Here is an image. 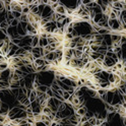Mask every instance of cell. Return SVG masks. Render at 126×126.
I'll return each mask as SVG.
<instances>
[{
	"instance_id": "obj_23",
	"label": "cell",
	"mask_w": 126,
	"mask_h": 126,
	"mask_svg": "<svg viewBox=\"0 0 126 126\" xmlns=\"http://www.w3.org/2000/svg\"><path fill=\"white\" fill-rule=\"evenodd\" d=\"M0 126H4V125H0Z\"/></svg>"
},
{
	"instance_id": "obj_7",
	"label": "cell",
	"mask_w": 126,
	"mask_h": 126,
	"mask_svg": "<svg viewBox=\"0 0 126 126\" xmlns=\"http://www.w3.org/2000/svg\"><path fill=\"white\" fill-rule=\"evenodd\" d=\"M42 113H43V114H45V115H48V116H49V115H51L53 112H52V110H51L49 107H48V106H45V107L42 109Z\"/></svg>"
},
{
	"instance_id": "obj_21",
	"label": "cell",
	"mask_w": 126,
	"mask_h": 126,
	"mask_svg": "<svg viewBox=\"0 0 126 126\" xmlns=\"http://www.w3.org/2000/svg\"><path fill=\"white\" fill-rule=\"evenodd\" d=\"M123 126H126V116L123 118Z\"/></svg>"
},
{
	"instance_id": "obj_2",
	"label": "cell",
	"mask_w": 126,
	"mask_h": 126,
	"mask_svg": "<svg viewBox=\"0 0 126 126\" xmlns=\"http://www.w3.org/2000/svg\"><path fill=\"white\" fill-rule=\"evenodd\" d=\"M55 13H58V14H60V15H66V12H67V8L64 6V5H62V4L59 3V5H58V7L55 9Z\"/></svg>"
},
{
	"instance_id": "obj_8",
	"label": "cell",
	"mask_w": 126,
	"mask_h": 126,
	"mask_svg": "<svg viewBox=\"0 0 126 126\" xmlns=\"http://www.w3.org/2000/svg\"><path fill=\"white\" fill-rule=\"evenodd\" d=\"M9 68V64H8V62H2L1 64H0V72L1 71H4V70H6Z\"/></svg>"
},
{
	"instance_id": "obj_12",
	"label": "cell",
	"mask_w": 126,
	"mask_h": 126,
	"mask_svg": "<svg viewBox=\"0 0 126 126\" xmlns=\"http://www.w3.org/2000/svg\"><path fill=\"white\" fill-rule=\"evenodd\" d=\"M107 91H108V90H104V89H99V90H97V94H98V96H99V98L100 97H102V96H104V95H106L107 94Z\"/></svg>"
},
{
	"instance_id": "obj_20",
	"label": "cell",
	"mask_w": 126,
	"mask_h": 126,
	"mask_svg": "<svg viewBox=\"0 0 126 126\" xmlns=\"http://www.w3.org/2000/svg\"><path fill=\"white\" fill-rule=\"evenodd\" d=\"M121 71H122L124 74H126V65H124V66H123V68H122V70H121Z\"/></svg>"
},
{
	"instance_id": "obj_6",
	"label": "cell",
	"mask_w": 126,
	"mask_h": 126,
	"mask_svg": "<svg viewBox=\"0 0 126 126\" xmlns=\"http://www.w3.org/2000/svg\"><path fill=\"white\" fill-rule=\"evenodd\" d=\"M39 40H40V36H34L33 37V41H32V47H37L39 46Z\"/></svg>"
},
{
	"instance_id": "obj_1",
	"label": "cell",
	"mask_w": 126,
	"mask_h": 126,
	"mask_svg": "<svg viewBox=\"0 0 126 126\" xmlns=\"http://www.w3.org/2000/svg\"><path fill=\"white\" fill-rule=\"evenodd\" d=\"M32 54L34 56V58L36 59H39V58H43L44 57V48H41V47H34L32 49Z\"/></svg>"
},
{
	"instance_id": "obj_5",
	"label": "cell",
	"mask_w": 126,
	"mask_h": 126,
	"mask_svg": "<svg viewBox=\"0 0 126 126\" xmlns=\"http://www.w3.org/2000/svg\"><path fill=\"white\" fill-rule=\"evenodd\" d=\"M48 40L46 38H41L40 37V40H39V47L41 48H45L46 46H48Z\"/></svg>"
},
{
	"instance_id": "obj_18",
	"label": "cell",
	"mask_w": 126,
	"mask_h": 126,
	"mask_svg": "<svg viewBox=\"0 0 126 126\" xmlns=\"http://www.w3.org/2000/svg\"><path fill=\"white\" fill-rule=\"evenodd\" d=\"M91 52H98V51H99V46L91 45Z\"/></svg>"
},
{
	"instance_id": "obj_17",
	"label": "cell",
	"mask_w": 126,
	"mask_h": 126,
	"mask_svg": "<svg viewBox=\"0 0 126 126\" xmlns=\"http://www.w3.org/2000/svg\"><path fill=\"white\" fill-rule=\"evenodd\" d=\"M89 122H90V124H91V126H96V122H97V119H96L95 117H93V118L89 119Z\"/></svg>"
},
{
	"instance_id": "obj_9",
	"label": "cell",
	"mask_w": 126,
	"mask_h": 126,
	"mask_svg": "<svg viewBox=\"0 0 126 126\" xmlns=\"http://www.w3.org/2000/svg\"><path fill=\"white\" fill-rule=\"evenodd\" d=\"M48 89H49V86H47V85H39V88L37 89V91H41V93L46 94L47 91H48Z\"/></svg>"
},
{
	"instance_id": "obj_3",
	"label": "cell",
	"mask_w": 126,
	"mask_h": 126,
	"mask_svg": "<svg viewBox=\"0 0 126 126\" xmlns=\"http://www.w3.org/2000/svg\"><path fill=\"white\" fill-rule=\"evenodd\" d=\"M34 66L35 67H42L45 65V59L44 58H39V59H36L35 61H34Z\"/></svg>"
},
{
	"instance_id": "obj_22",
	"label": "cell",
	"mask_w": 126,
	"mask_h": 126,
	"mask_svg": "<svg viewBox=\"0 0 126 126\" xmlns=\"http://www.w3.org/2000/svg\"><path fill=\"white\" fill-rule=\"evenodd\" d=\"M123 79L126 81V74H124V77H123Z\"/></svg>"
},
{
	"instance_id": "obj_14",
	"label": "cell",
	"mask_w": 126,
	"mask_h": 126,
	"mask_svg": "<svg viewBox=\"0 0 126 126\" xmlns=\"http://www.w3.org/2000/svg\"><path fill=\"white\" fill-rule=\"evenodd\" d=\"M62 98H63V100H64V102H67L68 99L70 98V94L67 91H63V95H62Z\"/></svg>"
},
{
	"instance_id": "obj_15",
	"label": "cell",
	"mask_w": 126,
	"mask_h": 126,
	"mask_svg": "<svg viewBox=\"0 0 126 126\" xmlns=\"http://www.w3.org/2000/svg\"><path fill=\"white\" fill-rule=\"evenodd\" d=\"M12 12V15H13V17L15 18V19H21V12H16V11H11Z\"/></svg>"
},
{
	"instance_id": "obj_4",
	"label": "cell",
	"mask_w": 126,
	"mask_h": 126,
	"mask_svg": "<svg viewBox=\"0 0 126 126\" xmlns=\"http://www.w3.org/2000/svg\"><path fill=\"white\" fill-rule=\"evenodd\" d=\"M86 112H88V108H86L85 106L84 105V106H81V107H80L78 110H77L75 113H76V114H78L79 116H84Z\"/></svg>"
},
{
	"instance_id": "obj_16",
	"label": "cell",
	"mask_w": 126,
	"mask_h": 126,
	"mask_svg": "<svg viewBox=\"0 0 126 126\" xmlns=\"http://www.w3.org/2000/svg\"><path fill=\"white\" fill-rule=\"evenodd\" d=\"M22 14H27V15H28V14L31 13V10H30V8H28V6H25V7H22Z\"/></svg>"
},
{
	"instance_id": "obj_24",
	"label": "cell",
	"mask_w": 126,
	"mask_h": 126,
	"mask_svg": "<svg viewBox=\"0 0 126 126\" xmlns=\"http://www.w3.org/2000/svg\"><path fill=\"white\" fill-rule=\"evenodd\" d=\"M96 126H97V125H96Z\"/></svg>"
},
{
	"instance_id": "obj_13",
	"label": "cell",
	"mask_w": 126,
	"mask_h": 126,
	"mask_svg": "<svg viewBox=\"0 0 126 126\" xmlns=\"http://www.w3.org/2000/svg\"><path fill=\"white\" fill-rule=\"evenodd\" d=\"M8 23H9V27H14V28H16V27L18 26V23H19V21H18V19H15V18H14V19H12L11 21H9Z\"/></svg>"
},
{
	"instance_id": "obj_10",
	"label": "cell",
	"mask_w": 126,
	"mask_h": 126,
	"mask_svg": "<svg viewBox=\"0 0 126 126\" xmlns=\"http://www.w3.org/2000/svg\"><path fill=\"white\" fill-rule=\"evenodd\" d=\"M8 28H9V23L7 21H4L0 23V28H1V30H7Z\"/></svg>"
},
{
	"instance_id": "obj_11",
	"label": "cell",
	"mask_w": 126,
	"mask_h": 126,
	"mask_svg": "<svg viewBox=\"0 0 126 126\" xmlns=\"http://www.w3.org/2000/svg\"><path fill=\"white\" fill-rule=\"evenodd\" d=\"M21 85H19V81H10V89H19Z\"/></svg>"
},
{
	"instance_id": "obj_19",
	"label": "cell",
	"mask_w": 126,
	"mask_h": 126,
	"mask_svg": "<svg viewBox=\"0 0 126 126\" xmlns=\"http://www.w3.org/2000/svg\"><path fill=\"white\" fill-rule=\"evenodd\" d=\"M109 19H117V16L113 11H111V13L109 14Z\"/></svg>"
}]
</instances>
